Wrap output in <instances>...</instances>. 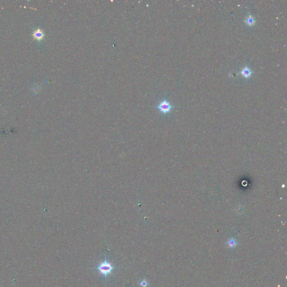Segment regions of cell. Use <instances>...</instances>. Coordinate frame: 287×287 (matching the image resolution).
<instances>
[{"instance_id":"obj_2","label":"cell","mask_w":287,"mask_h":287,"mask_svg":"<svg viewBox=\"0 0 287 287\" xmlns=\"http://www.w3.org/2000/svg\"><path fill=\"white\" fill-rule=\"evenodd\" d=\"M158 109L163 114L168 113L171 110L172 105L167 100H163L158 105Z\"/></svg>"},{"instance_id":"obj_1","label":"cell","mask_w":287,"mask_h":287,"mask_svg":"<svg viewBox=\"0 0 287 287\" xmlns=\"http://www.w3.org/2000/svg\"><path fill=\"white\" fill-rule=\"evenodd\" d=\"M98 270L103 275L107 276L108 274L111 273L113 270V265L110 262H108L105 260L104 262L100 263L98 266Z\"/></svg>"},{"instance_id":"obj_4","label":"cell","mask_w":287,"mask_h":287,"mask_svg":"<svg viewBox=\"0 0 287 287\" xmlns=\"http://www.w3.org/2000/svg\"><path fill=\"white\" fill-rule=\"evenodd\" d=\"M252 73V71L247 66L244 67L240 71L241 74L245 78H249L250 77Z\"/></svg>"},{"instance_id":"obj_6","label":"cell","mask_w":287,"mask_h":287,"mask_svg":"<svg viewBox=\"0 0 287 287\" xmlns=\"http://www.w3.org/2000/svg\"><path fill=\"white\" fill-rule=\"evenodd\" d=\"M140 284L141 285V287H146L148 285V283L145 280H142Z\"/></svg>"},{"instance_id":"obj_3","label":"cell","mask_w":287,"mask_h":287,"mask_svg":"<svg viewBox=\"0 0 287 287\" xmlns=\"http://www.w3.org/2000/svg\"><path fill=\"white\" fill-rule=\"evenodd\" d=\"M32 36H33L34 39H36L38 41H41L44 38V33L43 31L41 30V29H38L34 32Z\"/></svg>"},{"instance_id":"obj_5","label":"cell","mask_w":287,"mask_h":287,"mask_svg":"<svg viewBox=\"0 0 287 287\" xmlns=\"http://www.w3.org/2000/svg\"><path fill=\"white\" fill-rule=\"evenodd\" d=\"M244 22L246 23V25L251 27L254 26L255 24L256 20L255 19V18L252 15H249L245 18Z\"/></svg>"}]
</instances>
